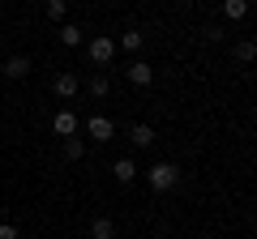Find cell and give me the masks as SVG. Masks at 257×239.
Returning <instances> with one entry per match:
<instances>
[{
    "instance_id": "cell-11",
    "label": "cell",
    "mask_w": 257,
    "mask_h": 239,
    "mask_svg": "<svg viewBox=\"0 0 257 239\" xmlns=\"http://www.w3.org/2000/svg\"><path fill=\"white\" fill-rule=\"evenodd\" d=\"M90 239H116V222L111 218H94L90 222Z\"/></svg>"
},
{
    "instance_id": "cell-19",
    "label": "cell",
    "mask_w": 257,
    "mask_h": 239,
    "mask_svg": "<svg viewBox=\"0 0 257 239\" xmlns=\"http://www.w3.org/2000/svg\"><path fill=\"white\" fill-rule=\"evenodd\" d=\"M0 239H22V235H18V226H9V222H5V226H0Z\"/></svg>"
},
{
    "instance_id": "cell-21",
    "label": "cell",
    "mask_w": 257,
    "mask_h": 239,
    "mask_svg": "<svg viewBox=\"0 0 257 239\" xmlns=\"http://www.w3.org/2000/svg\"><path fill=\"white\" fill-rule=\"evenodd\" d=\"M0 18H5V9H0Z\"/></svg>"
},
{
    "instance_id": "cell-9",
    "label": "cell",
    "mask_w": 257,
    "mask_h": 239,
    "mask_svg": "<svg viewBox=\"0 0 257 239\" xmlns=\"http://www.w3.org/2000/svg\"><path fill=\"white\" fill-rule=\"evenodd\" d=\"M128 141L138 150H150L155 146V128H150V124H133V128H128Z\"/></svg>"
},
{
    "instance_id": "cell-2",
    "label": "cell",
    "mask_w": 257,
    "mask_h": 239,
    "mask_svg": "<svg viewBox=\"0 0 257 239\" xmlns=\"http://www.w3.org/2000/svg\"><path fill=\"white\" fill-rule=\"evenodd\" d=\"M86 56H90V64H111V56H116V38L94 34L90 43H86Z\"/></svg>"
},
{
    "instance_id": "cell-13",
    "label": "cell",
    "mask_w": 257,
    "mask_h": 239,
    "mask_svg": "<svg viewBox=\"0 0 257 239\" xmlns=\"http://www.w3.org/2000/svg\"><path fill=\"white\" fill-rule=\"evenodd\" d=\"M86 90H90L94 98H107V94H111V82H107V73H94V77H90V86H86Z\"/></svg>"
},
{
    "instance_id": "cell-15",
    "label": "cell",
    "mask_w": 257,
    "mask_h": 239,
    "mask_svg": "<svg viewBox=\"0 0 257 239\" xmlns=\"http://www.w3.org/2000/svg\"><path fill=\"white\" fill-rule=\"evenodd\" d=\"M43 13H47L52 22H64V13H69V0H47V4H43Z\"/></svg>"
},
{
    "instance_id": "cell-8",
    "label": "cell",
    "mask_w": 257,
    "mask_h": 239,
    "mask_svg": "<svg viewBox=\"0 0 257 239\" xmlns=\"http://www.w3.org/2000/svg\"><path fill=\"white\" fill-rule=\"evenodd\" d=\"M26 73H30V60H26V56H9V60H5V77H9V82H22Z\"/></svg>"
},
{
    "instance_id": "cell-10",
    "label": "cell",
    "mask_w": 257,
    "mask_h": 239,
    "mask_svg": "<svg viewBox=\"0 0 257 239\" xmlns=\"http://www.w3.org/2000/svg\"><path fill=\"white\" fill-rule=\"evenodd\" d=\"M223 18L227 22H244L248 18V0H223Z\"/></svg>"
},
{
    "instance_id": "cell-4",
    "label": "cell",
    "mask_w": 257,
    "mask_h": 239,
    "mask_svg": "<svg viewBox=\"0 0 257 239\" xmlns=\"http://www.w3.org/2000/svg\"><path fill=\"white\" fill-rule=\"evenodd\" d=\"M52 132H56V137H77V116H73V111H56V116H52Z\"/></svg>"
},
{
    "instance_id": "cell-1",
    "label": "cell",
    "mask_w": 257,
    "mask_h": 239,
    "mask_svg": "<svg viewBox=\"0 0 257 239\" xmlns=\"http://www.w3.org/2000/svg\"><path fill=\"white\" fill-rule=\"evenodd\" d=\"M146 180H150V188H155V192H172V188L180 184V166H176V162H163V158H159V162L146 171Z\"/></svg>"
},
{
    "instance_id": "cell-6",
    "label": "cell",
    "mask_w": 257,
    "mask_h": 239,
    "mask_svg": "<svg viewBox=\"0 0 257 239\" xmlns=\"http://www.w3.org/2000/svg\"><path fill=\"white\" fill-rule=\"evenodd\" d=\"M111 175H116L120 184H133V180H138V162H133V158H116V162H111Z\"/></svg>"
},
{
    "instance_id": "cell-5",
    "label": "cell",
    "mask_w": 257,
    "mask_h": 239,
    "mask_svg": "<svg viewBox=\"0 0 257 239\" xmlns=\"http://www.w3.org/2000/svg\"><path fill=\"white\" fill-rule=\"evenodd\" d=\"M52 90H56V98H73V94L82 90V82H77V73H56Z\"/></svg>"
},
{
    "instance_id": "cell-16",
    "label": "cell",
    "mask_w": 257,
    "mask_h": 239,
    "mask_svg": "<svg viewBox=\"0 0 257 239\" xmlns=\"http://www.w3.org/2000/svg\"><path fill=\"white\" fill-rule=\"evenodd\" d=\"M116 47H124V52H138V47H142V34H138V30H124V34L116 38Z\"/></svg>"
},
{
    "instance_id": "cell-7",
    "label": "cell",
    "mask_w": 257,
    "mask_h": 239,
    "mask_svg": "<svg viewBox=\"0 0 257 239\" xmlns=\"http://www.w3.org/2000/svg\"><path fill=\"white\" fill-rule=\"evenodd\" d=\"M128 82L133 86H150L155 82V68H150L146 60H133V64H128Z\"/></svg>"
},
{
    "instance_id": "cell-18",
    "label": "cell",
    "mask_w": 257,
    "mask_h": 239,
    "mask_svg": "<svg viewBox=\"0 0 257 239\" xmlns=\"http://www.w3.org/2000/svg\"><path fill=\"white\" fill-rule=\"evenodd\" d=\"M202 34H206V43H223V26H214V22L202 30Z\"/></svg>"
},
{
    "instance_id": "cell-17",
    "label": "cell",
    "mask_w": 257,
    "mask_h": 239,
    "mask_svg": "<svg viewBox=\"0 0 257 239\" xmlns=\"http://www.w3.org/2000/svg\"><path fill=\"white\" fill-rule=\"evenodd\" d=\"M253 56H257V47L248 43V38H244V43H236V60H244V64H248V60H253Z\"/></svg>"
},
{
    "instance_id": "cell-14",
    "label": "cell",
    "mask_w": 257,
    "mask_h": 239,
    "mask_svg": "<svg viewBox=\"0 0 257 239\" xmlns=\"http://www.w3.org/2000/svg\"><path fill=\"white\" fill-rule=\"evenodd\" d=\"M82 154H86V141L82 137H64V158H69V162H77Z\"/></svg>"
},
{
    "instance_id": "cell-3",
    "label": "cell",
    "mask_w": 257,
    "mask_h": 239,
    "mask_svg": "<svg viewBox=\"0 0 257 239\" xmlns=\"http://www.w3.org/2000/svg\"><path fill=\"white\" fill-rule=\"evenodd\" d=\"M86 132H90V137L103 146V141H111V137H116V124H111L107 116H90V120H86Z\"/></svg>"
},
{
    "instance_id": "cell-20",
    "label": "cell",
    "mask_w": 257,
    "mask_h": 239,
    "mask_svg": "<svg viewBox=\"0 0 257 239\" xmlns=\"http://www.w3.org/2000/svg\"><path fill=\"white\" fill-rule=\"evenodd\" d=\"M180 4H193V0H180Z\"/></svg>"
},
{
    "instance_id": "cell-12",
    "label": "cell",
    "mask_w": 257,
    "mask_h": 239,
    "mask_svg": "<svg viewBox=\"0 0 257 239\" xmlns=\"http://www.w3.org/2000/svg\"><path fill=\"white\" fill-rule=\"evenodd\" d=\"M60 43L64 47H82L86 43V30L82 26H60Z\"/></svg>"
}]
</instances>
